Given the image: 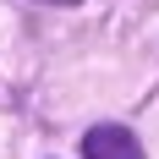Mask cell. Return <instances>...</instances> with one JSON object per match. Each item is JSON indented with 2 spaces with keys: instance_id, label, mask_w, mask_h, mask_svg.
<instances>
[{
  "instance_id": "cell-2",
  "label": "cell",
  "mask_w": 159,
  "mask_h": 159,
  "mask_svg": "<svg viewBox=\"0 0 159 159\" xmlns=\"http://www.w3.org/2000/svg\"><path fill=\"white\" fill-rule=\"evenodd\" d=\"M33 6H77V0H33Z\"/></svg>"
},
{
  "instance_id": "cell-1",
  "label": "cell",
  "mask_w": 159,
  "mask_h": 159,
  "mask_svg": "<svg viewBox=\"0 0 159 159\" xmlns=\"http://www.w3.org/2000/svg\"><path fill=\"white\" fill-rule=\"evenodd\" d=\"M82 154L88 159H143V148H137V137L121 132V126H93L82 137Z\"/></svg>"
}]
</instances>
